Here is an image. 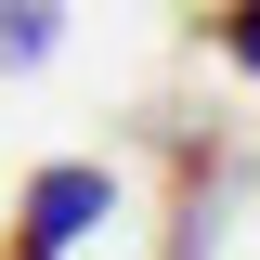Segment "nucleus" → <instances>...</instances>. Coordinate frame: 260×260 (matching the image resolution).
Segmentation results:
<instances>
[{
    "label": "nucleus",
    "instance_id": "1",
    "mask_svg": "<svg viewBox=\"0 0 260 260\" xmlns=\"http://www.w3.org/2000/svg\"><path fill=\"white\" fill-rule=\"evenodd\" d=\"M117 208V182H104L91 156H65V169H39L26 182V247H78V234Z\"/></svg>",
    "mask_w": 260,
    "mask_h": 260
},
{
    "label": "nucleus",
    "instance_id": "4",
    "mask_svg": "<svg viewBox=\"0 0 260 260\" xmlns=\"http://www.w3.org/2000/svg\"><path fill=\"white\" fill-rule=\"evenodd\" d=\"M0 260H65V247H26V234H13V247H0Z\"/></svg>",
    "mask_w": 260,
    "mask_h": 260
},
{
    "label": "nucleus",
    "instance_id": "3",
    "mask_svg": "<svg viewBox=\"0 0 260 260\" xmlns=\"http://www.w3.org/2000/svg\"><path fill=\"white\" fill-rule=\"evenodd\" d=\"M221 52H234V65L260 78V0H234V13H221Z\"/></svg>",
    "mask_w": 260,
    "mask_h": 260
},
{
    "label": "nucleus",
    "instance_id": "2",
    "mask_svg": "<svg viewBox=\"0 0 260 260\" xmlns=\"http://www.w3.org/2000/svg\"><path fill=\"white\" fill-rule=\"evenodd\" d=\"M52 52V0H0V65H39Z\"/></svg>",
    "mask_w": 260,
    "mask_h": 260
}]
</instances>
